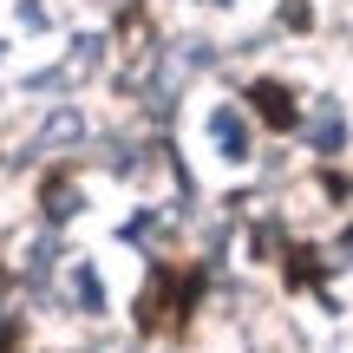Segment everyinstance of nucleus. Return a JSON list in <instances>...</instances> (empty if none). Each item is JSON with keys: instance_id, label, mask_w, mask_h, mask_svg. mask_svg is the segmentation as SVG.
<instances>
[{"instance_id": "nucleus-1", "label": "nucleus", "mask_w": 353, "mask_h": 353, "mask_svg": "<svg viewBox=\"0 0 353 353\" xmlns=\"http://www.w3.org/2000/svg\"><path fill=\"white\" fill-rule=\"evenodd\" d=\"M249 99H255V118H262L268 131H294V125H301V112H294L288 85H275V79H255Z\"/></svg>"}, {"instance_id": "nucleus-2", "label": "nucleus", "mask_w": 353, "mask_h": 353, "mask_svg": "<svg viewBox=\"0 0 353 353\" xmlns=\"http://www.w3.org/2000/svg\"><path fill=\"white\" fill-rule=\"evenodd\" d=\"M170 294H176V275L170 268H151V281H144V294H138V327H157V321L170 314Z\"/></svg>"}, {"instance_id": "nucleus-3", "label": "nucleus", "mask_w": 353, "mask_h": 353, "mask_svg": "<svg viewBox=\"0 0 353 353\" xmlns=\"http://www.w3.org/2000/svg\"><path fill=\"white\" fill-rule=\"evenodd\" d=\"M39 203H46V216H52V223H65V216H72L79 210V183H72V176H46V190H39Z\"/></svg>"}, {"instance_id": "nucleus-4", "label": "nucleus", "mask_w": 353, "mask_h": 353, "mask_svg": "<svg viewBox=\"0 0 353 353\" xmlns=\"http://www.w3.org/2000/svg\"><path fill=\"white\" fill-rule=\"evenodd\" d=\"M216 144H223V157H249V131H242V112H216L210 118Z\"/></svg>"}, {"instance_id": "nucleus-5", "label": "nucleus", "mask_w": 353, "mask_h": 353, "mask_svg": "<svg viewBox=\"0 0 353 353\" xmlns=\"http://www.w3.org/2000/svg\"><path fill=\"white\" fill-rule=\"evenodd\" d=\"M307 138H314L321 151H334V144H341V105H334V99H321V112L307 118Z\"/></svg>"}, {"instance_id": "nucleus-6", "label": "nucleus", "mask_w": 353, "mask_h": 353, "mask_svg": "<svg viewBox=\"0 0 353 353\" xmlns=\"http://www.w3.org/2000/svg\"><path fill=\"white\" fill-rule=\"evenodd\" d=\"M72 294H79V307H92V314L105 307V281L92 275V268H79V275H72Z\"/></svg>"}, {"instance_id": "nucleus-7", "label": "nucleus", "mask_w": 353, "mask_h": 353, "mask_svg": "<svg viewBox=\"0 0 353 353\" xmlns=\"http://www.w3.org/2000/svg\"><path fill=\"white\" fill-rule=\"evenodd\" d=\"M288 281L301 288V281H321V262H314V249H294L288 255Z\"/></svg>"}, {"instance_id": "nucleus-8", "label": "nucleus", "mask_w": 353, "mask_h": 353, "mask_svg": "<svg viewBox=\"0 0 353 353\" xmlns=\"http://www.w3.org/2000/svg\"><path fill=\"white\" fill-rule=\"evenodd\" d=\"M65 138H79V118H72V112H59V118L46 125V144H65Z\"/></svg>"}, {"instance_id": "nucleus-9", "label": "nucleus", "mask_w": 353, "mask_h": 353, "mask_svg": "<svg viewBox=\"0 0 353 353\" xmlns=\"http://www.w3.org/2000/svg\"><path fill=\"white\" fill-rule=\"evenodd\" d=\"M13 347H20V321L0 314V353H13Z\"/></svg>"}, {"instance_id": "nucleus-10", "label": "nucleus", "mask_w": 353, "mask_h": 353, "mask_svg": "<svg viewBox=\"0 0 353 353\" xmlns=\"http://www.w3.org/2000/svg\"><path fill=\"white\" fill-rule=\"evenodd\" d=\"M281 20H288V26H307L314 13H307V0H288V7H281Z\"/></svg>"}, {"instance_id": "nucleus-11", "label": "nucleus", "mask_w": 353, "mask_h": 353, "mask_svg": "<svg viewBox=\"0 0 353 353\" xmlns=\"http://www.w3.org/2000/svg\"><path fill=\"white\" fill-rule=\"evenodd\" d=\"M52 255H59V249H52V242H39V249H33V275H52Z\"/></svg>"}, {"instance_id": "nucleus-12", "label": "nucleus", "mask_w": 353, "mask_h": 353, "mask_svg": "<svg viewBox=\"0 0 353 353\" xmlns=\"http://www.w3.org/2000/svg\"><path fill=\"white\" fill-rule=\"evenodd\" d=\"M341 249H347V255H353V229H347V236H341Z\"/></svg>"}]
</instances>
